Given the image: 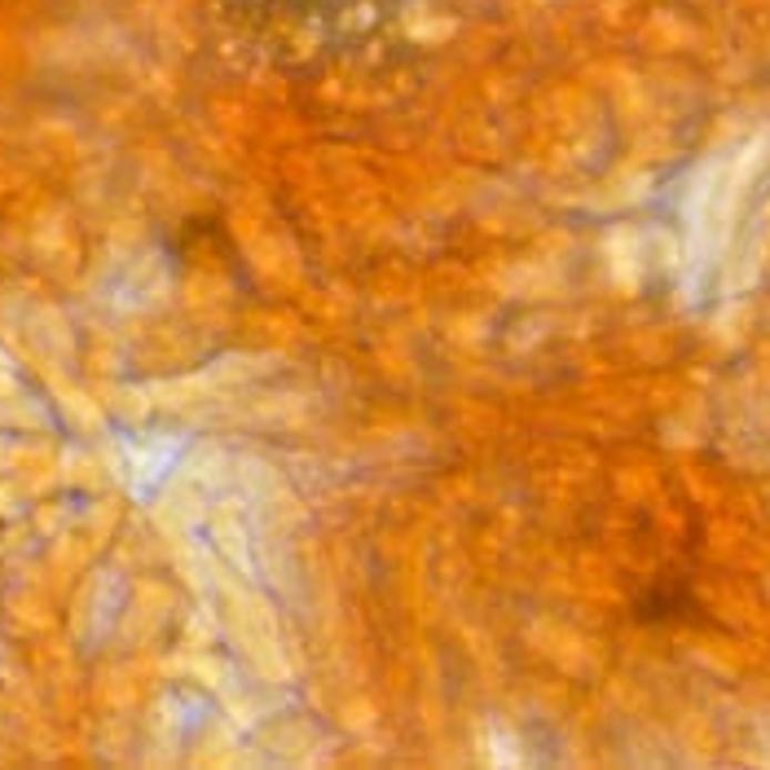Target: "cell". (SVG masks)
Listing matches in <instances>:
<instances>
[{
	"label": "cell",
	"mask_w": 770,
	"mask_h": 770,
	"mask_svg": "<svg viewBox=\"0 0 770 770\" xmlns=\"http://www.w3.org/2000/svg\"><path fill=\"white\" fill-rule=\"evenodd\" d=\"M427 0H230L247 44L273 67L322 75L396 44Z\"/></svg>",
	"instance_id": "cell-1"
}]
</instances>
